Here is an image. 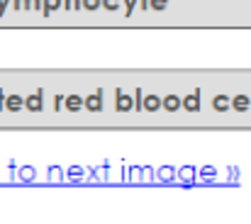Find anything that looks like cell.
I'll return each instance as SVG.
<instances>
[{"label":"cell","mask_w":251,"mask_h":224,"mask_svg":"<svg viewBox=\"0 0 251 224\" xmlns=\"http://www.w3.org/2000/svg\"><path fill=\"white\" fill-rule=\"evenodd\" d=\"M69 107H78V98H69Z\"/></svg>","instance_id":"6da1fadb"}]
</instances>
